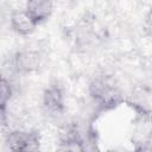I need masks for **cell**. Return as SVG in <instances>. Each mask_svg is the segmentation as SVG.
<instances>
[{"instance_id":"cell-6","label":"cell","mask_w":152,"mask_h":152,"mask_svg":"<svg viewBox=\"0 0 152 152\" xmlns=\"http://www.w3.org/2000/svg\"><path fill=\"white\" fill-rule=\"evenodd\" d=\"M24 10L37 25H40L51 17L53 0H26Z\"/></svg>"},{"instance_id":"cell-4","label":"cell","mask_w":152,"mask_h":152,"mask_svg":"<svg viewBox=\"0 0 152 152\" xmlns=\"http://www.w3.org/2000/svg\"><path fill=\"white\" fill-rule=\"evenodd\" d=\"M42 64L40 52L32 49H24L13 56L12 65L18 74H31L39 69Z\"/></svg>"},{"instance_id":"cell-1","label":"cell","mask_w":152,"mask_h":152,"mask_svg":"<svg viewBox=\"0 0 152 152\" xmlns=\"http://www.w3.org/2000/svg\"><path fill=\"white\" fill-rule=\"evenodd\" d=\"M89 95L93 102L102 109H110L122 101L121 89L116 80L106 74L94 76L89 83Z\"/></svg>"},{"instance_id":"cell-3","label":"cell","mask_w":152,"mask_h":152,"mask_svg":"<svg viewBox=\"0 0 152 152\" xmlns=\"http://www.w3.org/2000/svg\"><path fill=\"white\" fill-rule=\"evenodd\" d=\"M6 145L11 151H36L39 148L40 138L34 131L14 129L6 135Z\"/></svg>"},{"instance_id":"cell-5","label":"cell","mask_w":152,"mask_h":152,"mask_svg":"<svg viewBox=\"0 0 152 152\" xmlns=\"http://www.w3.org/2000/svg\"><path fill=\"white\" fill-rule=\"evenodd\" d=\"M10 26H11V30L14 33H17L18 36L26 37V36L32 34L36 31L38 25L27 14V12L23 8V10H14L11 13Z\"/></svg>"},{"instance_id":"cell-7","label":"cell","mask_w":152,"mask_h":152,"mask_svg":"<svg viewBox=\"0 0 152 152\" xmlns=\"http://www.w3.org/2000/svg\"><path fill=\"white\" fill-rule=\"evenodd\" d=\"M13 88L7 77L0 75V113L7 112V106L11 101Z\"/></svg>"},{"instance_id":"cell-2","label":"cell","mask_w":152,"mask_h":152,"mask_svg":"<svg viewBox=\"0 0 152 152\" xmlns=\"http://www.w3.org/2000/svg\"><path fill=\"white\" fill-rule=\"evenodd\" d=\"M42 104L44 112L51 118H58L65 112V94L63 88L56 82L49 84L42 97Z\"/></svg>"}]
</instances>
